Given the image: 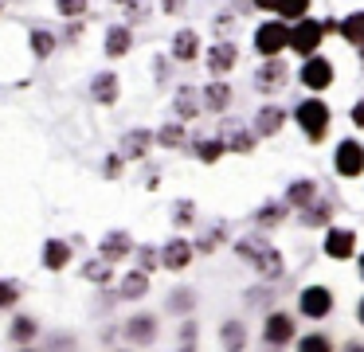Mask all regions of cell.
<instances>
[{"instance_id": "44", "label": "cell", "mask_w": 364, "mask_h": 352, "mask_svg": "<svg viewBox=\"0 0 364 352\" xmlns=\"http://www.w3.org/2000/svg\"><path fill=\"white\" fill-rule=\"evenodd\" d=\"M118 172H122V161H118V156H110V161H106V176H118Z\"/></svg>"}, {"instance_id": "33", "label": "cell", "mask_w": 364, "mask_h": 352, "mask_svg": "<svg viewBox=\"0 0 364 352\" xmlns=\"http://www.w3.org/2000/svg\"><path fill=\"white\" fill-rule=\"evenodd\" d=\"M223 344H228V348H243V325H235V321L223 325Z\"/></svg>"}, {"instance_id": "20", "label": "cell", "mask_w": 364, "mask_h": 352, "mask_svg": "<svg viewBox=\"0 0 364 352\" xmlns=\"http://www.w3.org/2000/svg\"><path fill=\"white\" fill-rule=\"evenodd\" d=\"M149 141H153L149 129H134V133H126V141H122V153H126V156H145Z\"/></svg>"}, {"instance_id": "7", "label": "cell", "mask_w": 364, "mask_h": 352, "mask_svg": "<svg viewBox=\"0 0 364 352\" xmlns=\"http://www.w3.org/2000/svg\"><path fill=\"white\" fill-rule=\"evenodd\" d=\"M329 309H333V294L325 286L301 289V313H306V317H325Z\"/></svg>"}, {"instance_id": "15", "label": "cell", "mask_w": 364, "mask_h": 352, "mask_svg": "<svg viewBox=\"0 0 364 352\" xmlns=\"http://www.w3.org/2000/svg\"><path fill=\"white\" fill-rule=\"evenodd\" d=\"M129 247H134V239H129L126 231H114V235H106V242H102V258H106V262H114V258H126Z\"/></svg>"}, {"instance_id": "13", "label": "cell", "mask_w": 364, "mask_h": 352, "mask_svg": "<svg viewBox=\"0 0 364 352\" xmlns=\"http://www.w3.org/2000/svg\"><path fill=\"white\" fill-rule=\"evenodd\" d=\"M356 250V235L353 231H329V239H325V255L329 258H348Z\"/></svg>"}, {"instance_id": "31", "label": "cell", "mask_w": 364, "mask_h": 352, "mask_svg": "<svg viewBox=\"0 0 364 352\" xmlns=\"http://www.w3.org/2000/svg\"><path fill=\"white\" fill-rule=\"evenodd\" d=\"M12 336H16L20 344H28L36 336V321L32 317H16V325H12Z\"/></svg>"}, {"instance_id": "4", "label": "cell", "mask_w": 364, "mask_h": 352, "mask_svg": "<svg viewBox=\"0 0 364 352\" xmlns=\"http://www.w3.org/2000/svg\"><path fill=\"white\" fill-rule=\"evenodd\" d=\"M286 43H290V28H286L282 20H270V23H262V28L255 31V47H259L267 59H270V55H278Z\"/></svg>"}, {"instance_id": "12", "label": "cell", "mask_w": 364, "mask_h": 352, "mask_svg": "<svg viewBox=\"0 0 364 352\" xmlns=\"http://www.w3.org/2000/svg\"><path fill=\"white\" fill-rule=\"evenodd\" d=\"M282 122H286V110H278V106H262L259 114H255V133H259V137H270V133L282 129Z\"/></svg>"}, {"instance_id": "49", "label": "cell", "mask_w": 364, "mask_h": 352, "mask_svg": "<svg viewBox=\"0 0 364 352\" xmlns=\"http://www.w3.org/2000/svg\"><path fill=\"white\" fill-rule=\"evenodd\" d=\"M122 4H126V0H122Z\"/></svg>"}, {"instance_id": "32", "label": "cell", "mask_w": 364, "mask_h": 352, "mask_svg": "<svg viewBox=\"0 0 364 352\" xmlns=\"http://www.w3.org/2000/svg\"><path fill=\"white\" fill-rule=\"evenodd\" d=\"M55 8H59V16L75 20V16H82V12H87V0H55Z\"/></svg>"}, {"instance_id": "24", "label": "cell", "mask_w": 364, "mask_h": 352, "mask_svg": "<svg viewBox=\"0 0 364 352\" xmlns=\"http://www.w3.org/2000/svg\"><path fill=\"white\" fill-rule=\"evenodd\" d=\"M208 106H212L215 114H223V110L231 106V86L228 82H212V86H208Z\"/></svg>"}, {"instance_id": "23", "label": "cell", "mask_w": 364, "mask_h": 352, "mask_svg": "<svg viewBox=\"0 0 364 352\" xmlns=\"http://www.w3.org/2000/svg\"><path fill=\"white\" fill-rule=\"evenodd\" d=\"M176 114H181V122H192V117H196V90H192V86H181V90H176Z\"/></svg>"}, {"instance_id": "48", "label": "cell", "mask_w": 364, "mask_h": 352, "mask_svg": "<svg viewBox=\"0 0 364 352\" xmlns=\"http://www.w3.org/2000/svg\"><path fill=\"white\" fill-rule=\"evenodd\" d=\"M360 274H364V255H360Z\"/></svg>"}, {"instance_id": "2", "label": "cell", "mask_w": 364, "mask_h": 352, "mask_svg": "<svg viewBox=\"0 0 364 352\" xmlns=\"http://www.w3.org/2000/svg\"><path fill=\"white\" fill-rule=\"evenodd\" d=\"M298 122H301V129H306L309 141H321L325 129H329V106H325L321 98L301 102V106H298Z\"/></svg>"}, {"instance_id": "43", "label": "cell", "mask_w": 364, "mask_h": 352, "mask_svg": "<svg viewBox=\"0 0 364 352\" xmlns=\"http://www.w3.org/2000/svg\"><path fill=\"white\" fill-rule=\"evenodd\" d=\"M153 262H157V255H153V250H141V270H145V274L153 270Z\"/></svg>"}, {"instance_id": "11", "label": "cell", "mask_w": 364, "mask_h": 352, "mask_svg": "<svg viewBox=\"0 0 364 352\" xmlns=\"http://www.w3.org/2000/svg\"><path fill=\"white\" fill-rule=\"evenodd\" d=\"M235 59H239V51H235L231 43H215V47H212V55H208V67H212V75H215V78H223L231 67H235Z\"/></svg>"}, {"instance_id": "18", "label": "cell", "mask_w": 364, "mask_h": 352, "mask_svg": "<svg viewBox=\"0 0 364 352\" xmlns=\"http://www.w3.org/2000/svg\"><path fill=\"white\" fill-rule=\"evenodd\" d=\"M341 36L348 39L353 47H360V55H364V12H353L345 23H341Z\"/></svg>"}, {"instance_id": "17", "label": "cell", "mask_w": 364, "mask_h": 352, "mask_svg": "<svg viewBox=\"0 0 364 352\" xmlns=\"http://www.w3.org/2000/svg\"><path fill=\"white\" fill-rule=\"evenodd\" d=\"M314 196H317L314 180H298V184H290V192H286V203H290V208H306V203H314Z\"/></svg>"}, {"instance_id": "10", "label": "cell", "mask_w": 364, "mask_h": 352, "mask_svg": "<svg viewBox=\"0 0 364 352\" xmlns=\"http://www.w3.org/2000/svg\"><path fill=\"white\" fill-rule=\"evenodd\" d=\"M267 344H274V348H282V344H290L294 341V321L286 317V313H270L267 317Z\"/></svg>"}, {"instance_id": "27", "label": "cell", "mask_w": 364, "mask_h": 352, "mask_svg": "<svg viewBox=\"0 0 364 352\" xmlns=\"http://www.w3.org/2000/svg\"><path fill=\"white\" fill-rule=\"evenodd\" d=\"M145 289H149V278H145V270H141V274H129V278L122 282V294H126V297H141Z\"/></svg>"}, {"instance_id": "40", "label": "cell", "mask_w": 364, "mask_h": 352, "mask_svg": "<svg viewBox=\"0 0 364 352\" xmlns=\"http://www.w3.org/2000/svg\"><path fill=\"white\" fill-rule=\"evenodd\" d=\"M259 219H262V223H278V219H282V208H274V203H270V208L262 211Z\"/></svg>"}, {"instance_id": "30", "label": "cell", "mask_w": 364, "mask_h": 352, "mask_svg": "<svg viewBox=\"0 0 364 352\" xmlns=\"http://www.w3.org/2000/svg\"><path fill=\"white\" fill-rule=\"evenodd\" d=\"M157 141L165 149H176V145H184V129L181 125H165V129H157Z\"/></svg>"}, {"instance_id": "3", "label": "cell", "mask_w": 364, "mask_h": 352, "mask_svg": "<svg viewBox=\"0 0 364 352\" xmlns=\"http://www.w3.org/2000/svg\"><path fill=\"white\" fill-rule=\"evenodd\" d=\"M321 36H325V23L321 20H301V16H298V23L290 28V47L298 55H314L317 43H321Z\"/></svg>"}, {"instance_id": "41", "label": "cell", "mask_w": 364, "mask_h": 352, "mask_svg": "<svg viewBox=\"0 0 364 352\" xmlns=\"http://www.w3.org/2000/svg\"><path fill=\"white\" fill-rule=\"evenodd\" d=\"M192 341H196V325L188 321V325L181 329V344H192Z\"/></svg>"}, {"instance_id": "26", "label": "cell", "mask_w": 364, "mask_h": 352, "mask_svg": "<svg viewBox=\"0 0 364 352\" xmlns=\"http://www.w3.org/2000/svg\"><path fill=\"white\" fill-rule=\"evenodd\" d=\"M32 51L40 55V59H48V55L55 51V36H51V31H43V28H36L32 31Z\"/></svg>"}, {"instance_id": "47", "label": "cell", "mask_w": 364, "mask_h": 352, "mask_svg": "<svg viewBox=\"0 0 364 352\" xmlns=\"http://www.w3.org/2000/svg\"><path fill=\"white\" fill-rule=\"evenodd\" d=\"M360 325H364V302H360Z\"/></svg>"}, {"instance_id": "46", "label": "cell", "mask_w": 364, "mask_h": 352, "mask_svg": "<svg viewBox=\"0 0 364 352\" xmlns=\"http://www.w3.org/2000/svg\"><path fill=\"white\" fill-rule=\"evenodd\" d=\"M255 4H259V8H274V0H255Z\"/></svg>"}, {"instance_id": "19", "label": "cell", "mask_w": 364, "mask_h": 352, "mask_svg": "<svg viewBox=\"0 0 364 352\" xmlns=\"http://www.w3.org/2000/svg\"><path fill=\"white\" fill-rule=\"evenodd\" d=\"M90 94H95V102L110 106V102L118 98V78H114V75H98V78H95V86H90Z\"/></svg>"}, {"instance_id": "8", "label": "cell", "mask_w": 364, "mask_h": 352, "mask_svg": "<svg viewBox=\"0 0 364 352\" xmlns=\"http://www.w3.org/2000/svg\"><path fill=\"white\" fill-rule=\"evenodd\" d=\"M161 262H165V270H184V266L192 262V242L188 239H168L165 250H161Z\"/></svg>"}, {"instance_id": "14", "label": "cell", "mask_w": 364, "mask_h": 352, "mask_svg": "<svg viewBox=\"0 0 364 352\" xmlns=\"http://www.w3.org/2000/svg\"><path fill=\"white\" fill-rule=\"evenodd\" d=\"M196 51H200V36L192 28H181V31H176V39H173V55L181 63H188V59H196Z\"/></svg>"}, {"instance_id": "22", "label": "cell", "mask_w": 364, "mask_h": 352, "mask_svg": "<svg viewBox=\"0 0 364 352\" xmlns=\"http://www.w3.org/2000/svg\"><path fill=\"white\" fill-rule=\"evenodd\" d=\"M129 43H134V39H129L126 28H110V31H106V55H114V59H118V55H126Z\"/></svg>"}, {"instance_id": "6", "label": "cell", "mask_w": 364, "mask_h": 352, "mask_svg": "<svg viewBox=\"0 0 364 352\" xmlns=\"http://www.w3.org/2000/svg\"><path fill=\"white\" fill-rule=\"evenodd\" d=\"M290 78V67L286 63H278L274 55H270V63L267 67H259L255 70V90H262V94H270V90H278V86Z\"/></svg>"}, {"instance_id": "29", "label": "cell", "mask_w": 364, "mask_h": 352, "mask_svg": "<svg viewBox=\"0 0 364 352\" xmlns=\"http://www.w3.org/2000/svg\"><path fill=\"white\" fill-rule=\"evenodd\" d=\"M306 223L309 227H325V223H329V215H333V208H325V203H306Z\"/></svg>"}, {"instance_id": "37", "label": "cell", "mask_w": 364, "mask_h": 352, "mask_svg": "<svg viewBox=\"0 0 364 352\" xmlns=\"http://www.w3.org/2000/svg\"><path fill=\"white\" fill-rule=\"evenodd\" d=\"M301 348H306V352H317V348H329V341H325V336H306V341H301Z\"/></svg>"}, {"instance_id": "16", "label": "cell", "mask_w": 364, "mask_h": 352, "mask_svg": "<svg viewBox=\"0 0 364 352\" xmlns=\"http://www.w3.org/2000/svg\"><path fill=\"white\" fill-rule=\"evenodd\" d=\"M43 262H48V270H63V266L71 262V242L51 239V242H48V250H43Z\"/></svg>"}, {"instance_id": "45", "label": "cell", "mask_w": 364, "mask_h": 352, "mask_svg": "<svg viewBox=\"0 0 364 352\" xmlns=\"http://www.w3.org/2000/svg\"><path fill=\"white\" fill-rule=\"evenodd\" d=\"M161 4H165V12H181L184 0H161Z\"/></svg>"}, {"instance_id": "28", "label": "cell", "mask_w": 364, "mask_h": 352, "mask_svg": "<svg viewBox=\"0 0 364 352\" xmlns=\"http://www.w3.org/2000/svg\"><path fill=\"white\" fill-rule=\"evenodd\" d=\"M274 8L286 16V20H298V16H306L309 0H274Z\"/></svg>"}, {"instance_id": "35", "label": "cell", "mask_w": 364, "mask_h": 352, "mask_svg": "<svg viewBox=\"0 0 364 352\" xmlns=\"http://www.w3.org/2000/svg\"><path fill=\"white\" fill-rule=\"evenodd\" d=\"M87 278H90V282H110V270H106V258H102V262H87Z\"/></svg>"}, {"instance_id": "42", "label": "cell", "mask_w": 364, "mask_h": 352, "mask_svg": "<svg viewBox=\"0 0 364 352\" xmlns=\"http://www.w3.org/2000/svg\"><path fill=\"white\" fill-rule=\"evenodd\" d=\"M353 125H360V129H364V98L353 106Z\"/></svg>"}, {"instance_id": "34", "label": "cell", "mask_w": 364, "mask_h": 352, "mask_svg": "<svg viewBox=\"0 0 364 352\" xmlns=\"http://www.w3.org/2000/svg\"><path fill=\"white\" fill-rule=\"evenodd\" d=\"M16 297H20V286H16V282H0V309L16 305Z\"/></svg>"}, {"instance_id": "9", "label": "cell", "mask_w": 364, "mask_h": 352, "mask_svg": "<svg viewBox=\"0 0 364 352\" xmlns=\"http://www.w3.org/2000/svg\"><path fill=\"white\" fill-rule=\"evenodd\" d=\"M301 82H306L309 90H325V86L333 82L329 59H306V67H301Z\"/></svg>"}, {"instance_id": "36", "label": "cell", "mask_w": 364, "mask_h": 352, "mask_svg": "<svg viewBox=\"0 0 364 352\" xmlns=\"http://www.w3.org/2000/svg\"><path fill=\"white\" fill-rule=\"evenodd\" d=\"M220 153H223V141H204V145H200V156H204L208 164L220 161Z\"/></svg>"}, {"instance_id": "21", "label": "cell", "mask_w": 364, "mask_h": 352, "mask_svg": "<svg viewBox=\"0 0 364 352\" xmlns=\"http://www.w3.org/2000/svg\"><path fill=\"white\" fill-rule=\"evenodd\" d=\"M153 329H157V321H153V317H134V321L126 325V333H129V341L149 344V341H153Z\"/></svg>"}, {"instance_id": "25", "label": "cell", "mask_w": 364, "mask_h": 352, "mask_svg": "<svg viewBox=\"0 0 364 352\" xmlns=\"http://www.w3.org/2000/svg\"><path fill=\"white\" fill-rule=\"evenodd\" d=\"M223 149H235V153H251L255 149V133H247V129H235L231 125V133H228V145Z\"/></svg>"}, {"instance_id": "1", "label": "cell", "mask_w": 364, "mask_h": 352, "mask_svg": "<svg viewBox=\"0 0 364 352\" xmlns=\"http://www.w3.org/2000/svg\"><path fill=\"white\" fill-rule=\"evenodd\" d=\"M235 250H239V255H243L259 274H267V278H278V274H282V255H278L270 242H262V239H239Z\"/></svg>"}, {"instance_id": "38", "label": "cell", "mask_w": 364, "mask_h": 352, "mask_svg": "<svg viewBox=\"0 0 364 352\" xmlns=\"http://www.w3.org/2000/svg\"><path fill=\"white\" fill-rule=\"evenodd\" d=\"M188 305H192V294H188V289H176V297H173V309H188Z\"/></svg>"}, {"instance_id": "39", "label": "cell", "mask_w": 364, "mask_h": 352, "mask_svg": "<svg viewBox=\"0 0 364 352\" xmlns=\"http://www.w3.org/2000/svg\"><path fill=\"white\" fill-rule=\"evenodd\" d=\"M176 208H181V211H176V223H188V219H192V203H188V200H181Z\"/></svg>"}, {"instance_id": "5", "label": "cell", "mask_w": 364, "mask_h": 352, "mask_svg": "<svg viewBox=\"0 0 364 352\" xmlns=\"http://www.w3.org/2000/svg\"><path fill=\"white\" fill-rule=\"evenodd\" d=\"M337 172L341 176H360L364 172V145H356V141H341L337 145Z\"/></svg>"}]
</instances>
